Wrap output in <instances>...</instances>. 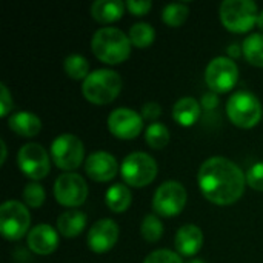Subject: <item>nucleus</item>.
<instances>
[{
  "label": "nucleus",
  "instance_id": "obj_1",
  "mask_svg": "<svg viewBox=\"0 0 263 263\" xmlns=\"http://www.w3.org/2000/svg\"><path fill=\"white\" fill-rule=\"evenodd\" d=\"M199 186L202 194L216 205L237 202L247 185L245 173L230 159L216 156L205 160L199 170Z\"/></svg>",
  "mask_w": 263,
  "mask_h": 263
},
{
  "label": "nucleus",
  "instance_id": "obj_2",
  "mask_svg": "<svg viewBox=\"0 0 263 263\" xmlns=\"http://www.w3.org/2000/svg\"><path fill=\"white\" fill-rule=\"evenodd\" d=\"M131 40L122 29L105 26L94 32L91 48L94 55L108 65L125 62L131 54Z\"/></svg>",
  "mask_w": 263,
  "mask_h": 263
},
{
  "label": "nucleus",
  "instance_id": "obj_3",
  "mask_svg": "<svg viewBox=\"0 0 263 263\" xmlns=\"http://www.w3.org/2000/svg\"><path fill=\"white\" fill-rule=\"evenodd\" d=\"M122 91V77L114 69H96L83 80V97L96 105L111 103Z\"/></svg>",
  "mask_w": 263,
  "mask_h": 263
},
{
  "label": "nucleus",
  "instance_id": "obj_4",
  "mask_svg": "<svg viewBox=\"0 0 263 263\" xmlns=\"http://www.w3.org/2000/svg\"><path fill=\"white\" fill-rule=\"evenodd\" d=\"M219 14L223 26L233 32L250 31L259 18L257 5L253 0H225Z\"/></svg>",
  "mask_w": 263,
  "mask_h": 263
},
{
  "label": "nucleus",
  "instance_id": "obj_5",
  "mask_svg": "<svg viewBox=\"0 0 263 263\" xmlns=\"http://www.w3.org/2000/svg\"><path fill=\"white\" fill-rule=\"evenodd\" d=\"M230 120L240 128H253L262 119V103L250 91H237L227 102Z\"/></svg>",
  "mask_w": 263,
  "mask_h": 263
},
{
  "label": "nucleus",
  "instance_id": "obj_6",
  "mask_svg": "<svg viewBox=\"0 0 263 263\" xmlns=\"http://www.w3.org/2000/svg\"><path fill=\"white\" fill-rule=\"evenodd\" d=\"M120 174L126 185L142 188L149 185L157 176V163L153 156L146 153H131L125 157Z\"/></svg>",
  "mask_w": 263,
  "mask_h": 263
},
{
  "label": "nucleus",
  "instance_id": "obj_7",
  "mask_svg": "<svg viewBox=\"0 0 263 263\" xmlns=\"http://www.w3.org/2000/svg\"><path fill=\"white\" fill-rule=\"evenodd\" d=\"M85 157V148L82 140L74 134H60L51 145V159L63 171H72L79 168Z\"/></svg>",
  "mask_w": 263,
  "mask_h": 263
},
{
  "label": "nucleus",
  "instance_id": "obj_8",
  "mask_svg": "<svg viewBox=\"0 0 263 263\" xmlns=\"http://www.w3.org/2000/svg\"><path fill=\"white\" fill-rule=\"evenodd\" d=\"M31 216L26 206L17 200H6L0 206V231L8 240H20L29 228Z\"/></svg>",
  "mask_w": 263,
  "mask_h": 263
},
{
  "label": "nucleus",
  "instance_id": "obj_9",
  "mask_svg": "<svg viewBox=\"0 0 263 263\" xmlns=\"http://www.w3.org/2000/svg\"><path fill=\"white\" fill-rule=\"evenodd\" d=\"M186 190L177 180L163 182L154 193L153 208L163 217H173L182 213L186 205Z\"/></svg>",
  "mask_w": 263,
  "mask_h": 263
},
{
  "label": "nucleus",
  "instance_id": "obj_10",
  "mask_svg": "<svg viewBox=\"0 0 263 263\" xmlns=\"http://www.w3.org/2000/svg\"><path fill=\"white\" fill-rule=\"evenodd\" d=\"M239 79V68L230 57L213 59L205 69V82L214 92H228L234 88Z\"/></svg>",
  "mask_w": 263,
  "mask_h": 263
},
{
  "label": "nucleus",
  "instance_id": "obj_11",
  "mask_svg": "<svg viewBox=\"0 0 263 263\" xmlns=\"http://www.w3.org/2000/svg\"><path fill=\"white\" fill-rule=\"evenodd\" d=\"M55 200L69 208H76L85 203L88 197V185L82 176L76 173H63L54 183Z\"/></svg>",
  "mask_w": 263,
  "mask_h": 263
},
{
  "label": "nucleus",
  "instance_id": "obj_12",
  "mask_svg": "<svg viewBox=\"0 0 263 263\" xmlns=\"http://www.w3.org/2000/svg\"><path fill=\"white\" fill-rule=\"evenodd\" d=\"M17 163L22 170V173L32 179V180H40L48 176L51 163H49V156L46 149L39 145V143H25L17 154Z\"/></svg>",
  "mask_w": 263,
  "mask_h": 263
},
{
  "label": "nucleus",
  "instance_id": "obj_13",
  "mask_svg": "<svg viewBox=\"0 0 263 263\" xmlns=\"http://www.w3.org/2000/svg\"><path fill=\"white\" fill-rule=\"evenodd\" d=\"M108 129L117 139H136L143 129V117L131 108H117L108 116Z\"/></svg>",
  "mask_w": 263,
  "mask_h": 263
},
{
  "label": "nucleus",
  "instance_id": "obj_14",
  "mask_svg": "<svg viewBox=\"0 0 263 263\" xmlns=\"http://www.w3.org/2000/svg\"><path fill=\"white\" fill-rule=\"evenodd\" d=\"M119 239V227L112 219H100L97 220L88 231V247L94 253H106L109 251Z\"/></svg>",
  "mask_w": 263,
  "mask_h": 263
},
{
  "label": "nucleus",
  "instance_id": "obj_15",
  "mask_svg": "<svg viewBox=\"0 0 263 263\" xmlns=\"http://www.w3.org/2000/svg\"><path fill=\"white\" fill-rule=\"evenodd\" d=\"M119 170L117 160L106 151H96L88 156L85 163L86 174L96 182H108L116 177Z\"/></svg>",
  "mask_w": 263,
  "mask_h": 263
},
{
  "label": "nucleus",
  "instance_id": "obj_16",
  "mask_svg": "<svg viewBox=\"0 0 263 263\" xmlns=\"http://www.w3.org/2000/svg\"><path fill=\"white\" fill-rule=\"evenodd\" d=\"M26 242L32 253L40 254V256H48L52 251H55L59 245V234L51 225L40 223L31 228V231L28 233Z\"/></svg>",
  "mask_w": 263,
  "mask_h": 263
},
{
  "label": "nucleus",
  "instance_id": "obj_17",
  "mask_svg": "<svg viewBox=\"0 0 263 263\" xmlns=\"http://www.w3.org/2000/svg\"><path fill=\"white\" fill-rule=\"evenodd\" d=\"M174 245L180 256L193 257L200 251L203 245V233L196 225H183L176 234Z\"/></svg>",
  "mask_w": 263,
  "mask_h": 263
},
{
  "label": "nucleus",
  "instance_id": "obj_18",
  "mask_svg": "<svg viewBox=\"0 0 263 263\" xmlns=\"http://www.w3.org/2000/svg\"><path fill=\"white\" fill-rule=\"evenodd\" d=\"M8 126L22 137H34L42 129L40 119L28 111H20L8 119Z\"/></svg>",
  "mask_w": 263,
  "mask_h": 263
},
{
  "label": "nucleus",
  "instance_id": "obj_19",
  "mask_svg": "<svg viewBox=\"0 0 263 263\" xmlns=\"http://www.w3.org/2000/svg\"><path fill=\"white\" fill-rule=\"evenodd\" d=\"M86 227V214L80 210H68L57 219L59 234L63 237H77Z\"/></svg>",
  "mask_w": 263,
  "mask_h": 263
},
{
  "label": "nucleus",
  "instance_id": "obj_20",
  "mask_svg": "<svg viewBox=\"0 0 263 263\" xmlns=\"http://www.w3.org/2000/svg\"><path fill=\"white\" fill-rule=\"evenodd\" d=\"M173 117L182 126H193L200 117V103L191 96L182 97L173 106Z\"/></svg>",
  "mask_w": 263,
  "mask_h": 263
},
{
  "label": "nucleus",
  "instance_id": "obj_21",
  "mask_svg": "<svg viewBox=\"0 0 263 263\" xmlns=\"http://www.w3.org/2000/svg\"><path fill=\"white\" fill-rule=\"evenodd\" d=\"M125 3L120 0H96L91 6L92 17L100 23H111L123 15Z\"/></svg>",
  "mask_w": 263,
  "mask_h": 263
},
{
  "label": "nucleus",
  "instance_id": "obj_22",
  "mask_svg": "<svg viewBox=\"0 0 263 263\" xmlns=\"http://www.w3.org/2000/svg\"><path fill=\"white\" fill-rule=\"evenodd\" d=\"M106 205L111 211L114 213H123L129 208L131 200H133V194L129 191V188L123 183H116L112 186L108 188L106 196H105Z\"/></svg>",
  "mask_w": 263,
  "mask_h": 263
},
{
  "label": "nucleus",
  "instance_id": "obj_23",
  "mask_svg": "<svg viewBox=\"0 0 263 263\" xmlns=\"http://www.w3.org/2000/svg\"><path fill=\"white\" fill-rule=\"evenodd\" d=\"M243 54L251 65L263 66V34L254 32L243 40Z\"/></svg>",
  "mask_w": 263,
  "mask_h": 263
},
{
  "label": "nucleus",
  "instance_id": "obj_24",
  "mask_svg": "<svg viewBox=\"0 0 263 263\" xmlns=\"http://www.w3.org/2000/svg\"><path fill=\"white\" fill-rule=\"evenodd\" d=\"M65 72L74 80H85L89 76V63L80 54H69L63 62Z\"/></svg>",
  "mask_w": 263,
  "mask_h": 263
},
{
  "label": "nucleus",
  "instance_id": "obj_25",
  "mask_svg": "<svg viewBox=\"0 0 263 263\" xmlns=\"http://www.w3.org/2000/svg\"><path fill=\"white\" fill-rule=\"evenodd\" d=\"M156 31L154 28L146 22L134 23L129 29V40L137 48H146L154 42Z\"/></svg>",
  "mask_w": 263,
  "mask_h": 263
},
{
  "label": "nucleus",
  "instance_id": "obj_26",
  "mask_svg": "<svg viewBox=\"0 0 263 263\" xmlns=\"http://www.w3.org/2000/svg\"><path fill=\"white\" fill-rule=\"evenodd\" d=\"M145 140L153 149H162L170 142V131L163 123L153 122L145 131Z\"/></svg>",
  "mask_w": 263,
  "mask_h": 263
},
{
  "label": "nucleus",
  "instance_id": "obj_27",
  "mask_svg": "<svg viewBox=\"0 0 263 263\" xmlns=\"http://www.w3.org/2000/svg\"><path fill=\"white\" fill-rule=\"evenodd\" d=\"M188 12L186 3H168L162 11V18L168 26H180L186 20Z\"/></svg>",
  "mask_w": 263,
  "mask_h": 263
},
{
  "label": "nucleus",
  "instance_id": "obj_28",
  "mask_svg": "<svg viewBox=\"0 0 263 263\" xmlns=\"http://www.w3.org/2000/svg\"><path fill=\"white\" fill-rule=\"evenodd\" d=\"M140 233L146 242L154 243V242L160 240L163 236V223L160 222V219L157 216L148 214V216H145V219L140 225Z\"/></svg>",
  "mask_w": 263,
  "mask_h": 263
},
{
  "label": "nucleus",
  "instance_id": "obj_29",
  "mask_svg": "<svg viewBox=\"0 0 263 263\" xmlns=\"http://www.w3.org/2000/svg\"><path fill=\"white\" fill-rule=\"evenodd\" d=\"M45 197H46L45 190H43V186H42L40 183H37V182L28 183V185L25 186V190H23V200H25V203H26L28 206H31V208H39V206H42L43 202H45Z\"/></svg>",
  "mask_w": 263,
  "mask_h": 263
},
{
  "label": "nucleus",
  "instance_id": "obj_30",
  "mask_svg": "<svg viewBox=\"0 0 263 263\" xmlns=\"http://www.w3.org/2000/svg\"><path fill=\"white\" fill-rule=\"evenodd\" d=\"M143 263H183L180 254L173 253L171 250H157L146 256Z\"/></svg>",
  "mask_w": 263,
  "mask_h": 263
},
{
  "label": "nucleus",
  "instance_id": "obj_31",
  "mask_svg": "<svg viewBox=\"0 0 263 263\" xmlns=\"http://www.w3.org/2000/svg\"><path fill=\"white\" fill-rule=\"evenodd\" d=\"M247 183L257 191H263V162L256 163L247 173Z\"/></svg>",
  "mask_w": 263,
  "mask_h": 263
},
{
  "label": "nucleus",
  "instance_id": "obj_32",
  "mask_svg": "<svg viewBox=\"0 0 263 263\" xmlns=\"http://www.w3.org/2000/svg\"><path fill=\"white\" fill-rule=\"evenodd\" d=\"M125 6L134 15H145L153 8V3L149 0H128Z\"/></svg>",
  "mask_w": 263,
  "mask_h": 263
},
{
  "label": "nucleus",
  "instance_id": "obj_33",
  "mask_svg": "<svg viewBox=\"0 0 263 263\" xmlns=\"http://www.w3.org/2000/svg\"><path fill=\"white\" fill-rule=\"evenodd\" d=\"M12 109V97L5 86V83H0V117H6L9 111Z\"/></svg>",
  "mask_w": 263,
  "mask_h": 263
},
{
  "label": "nucleus",
  "instance_id": "obj_34",
  "mask_svg": "<svg viewBox=\"0 0 263 263\" xmlns=\"http://www.w3.org/2000/svg\"><path fill=\"white\" fill-rule=\"evenodd\" d=\"M162 114V108L156 102H148L142 106V117L146 120H156Z\"/></svg>",
  "mask_w": 263,
  "mask_h": 263
},
{
  "label": "nucleus",
  "instance_id": "obj_35",
  "mask_svg": "<svg viewBox=\"0 0 263 263\" xmlns=\"http://www.w3.org/2000/svg\"><path fill=\"white\" fill-rule=\"evenodd\" d=\"M217 105H219V99H217V94L216 92H206V94H203V97H202V106L206 111L216 109Z\"/></svg>",
  "mask_w": 263,
  "mask_h": 263
},
{
  "label": "nucleus",
  "instance_id": "obj_36",
  "mask_svg": "<svg viewBox=\"0 0 263 263\" xmlns=\"http://www.w3.org/2000/svg\"><path fill=\"white\" fill-rule=\"evenodd\" d=\"M0 149H2V159H0V163L3 165L5 160H6V145H5V140H0Z\"/></svg>",
  "mask_w": 263,
  "mask_h": 263
},
{
  "label": "nucleus",
  "instance_id": "obj_37",
  "mask_svg": "<svg viewBox=\"0 0 263 263\" xmlns=\"http://www.w3.org/2000/svg\"><path fill=\"white\" fill-rule=\"evenodd\" d=\"M257 25H259V28L263 31V11L259 14V18H257Z\"/></svg>",
  "mask_w": 263,
  "mask_h": 263
},
{
  "label": "nucleus",
  "instance_id": "obj_38",
  "mask_svg": "<svg viewBox=\"0 0 263 263\" xmlns=\"http://www.w3.org/2000/svg\"><path fill=\"white\" fill-rule=\"evenodd\" d=\"M186 263H205L203 260H200V259H191L190 262H186Z\"/></svg>",
  "mask_w": 263,
  "mask_h": 263
}]
</instances>
